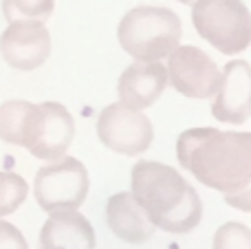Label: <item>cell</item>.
I'll return each instance as SVG.
<instances>
[{
  "instance_id": "6da1fadb",
  "label": "cell",
  "mask_w": 251,
  "mask_h": 249,
  "mask_svg": "<svg viewBox=\"0 0 251 249\" xmlns=\"http://www.w3.org/2000/svg\"><path fill=\"white\" fill-rule=\"evenodd\" d=\"M176 159L227 205L251 212V132L190 128L176 139Z\"/></svg>"
},
{
  "instance_id": "7a4b0ae2",
  "label": "cell",
  "mask_w": 251,
  "mask_h": 249,
  "mask_svg": "<svg viewBox=\"0 0 251 249\" xmlns=\"http://www.w3.org/2000/svg\"><path fill=\"white\" fill-rule=\"evenodd\" d=\"M132 194L150 221L168 234H190L203 219L199 192L174 170L159 161H137L130 172Z\"/></svg>"
},
{
  "instance_id": "3957f363",
  "label": "cell",
  "mask_w": 251,
  "mask_h": 249,
  "mask_svg": "<svg viewBox=\"0 0 251 249\" xmlns=\"http://www.w3.org/2000/svg\"><path fill=\"white\" fill-rule=\"evenodd\" d=\"M75 137L73 115L60 101L31 104L9 100L0 104V139L22 146L40 161H57L64 157Z\"/></svg>"
},
{
  "instance_id": "277c9868",
  "label": "cell",
  "mask_w": 251,
  "mask_h": 249,
  "mask_svg": "<svg viewBox=\"0 0 251 249\" xmlns=\"http://www.w3.org/2000/svg\"><path fill=\"white\" fill-rule=\"evenodd\" d=\"M119 44L128 55L141 62H159L170 57L183 38L178 16L168 7H134L117 26Z\"/></svg>"
},
{
  "instance_id": "5b68a950",
  "label": "cell",
  "mask_w": 251,
  "mask_h": 249,
  "mask_svg": "<svg viewBox=\"0 0 251 249\" xmlns=\"http://www.w3.org/2000/svg\"><path fill=\"white\" fill-rule=\"evenodd\" d=\"M192 25L223 55H238L251 44V11L243 0H194Z\"/></svg>"
},
{
  "instance_id": "8992f818",
  "label": "cell",
  "mask_w": 251,
  "mask_h": 249,
  "mask_svg": "<svg viewBox=\"0 0 251 249\" xmlns=\"http://www.w3.org/2000/svg\"><path fill=\"white\" fill-rule=\"evenodd\" d=\"M38 205L49 214L77 210L88 194V170L79 159L62 157L40 168L33 181Z\"/></svg>"
},
{
  "instance_id": "52a82bcc",
  "label": "cell",
  "mask_w": 251,
  "mask_h": 249,
  "mask_svg": "<svg viewBox=\"0 0 251 249\" xmlns=\"http://www.w3.org/2000/svg\"><path fill=\"white\" fill-rule=\"evenodd\" d=\"M97 137L117 154L137 157L152 144V124L141 110L128 108L126 104H108L97 117Z\"/></svg>"
},
{
  "instance_id": "ba28073f",
  "label": "cell",
  "mask_w": 251,
  "mask_h": 249,
  "mask_svg": "<svg viewBox=\"0 0 251 249\" xmlns=\"http://www.w3.org/2000/svg\"><path fill=\"white\" fill-rule=\"evenodd\" d=\"M168 79L181 95L209 100L218 93L223 73L216 62L199 47H176L168 57Z\"/></svg>"
},
{
  "instance_id": "9c48e42d",
  "label": "cell",
  "mask_w": 251,
  "mask_h": 249,
  "mask_svg": "<svg viewBox=\"0 0 251 249\" xmlns=\"http://www.w3.org/2000/svg\"><path fill=\"white\" fill-rule=\"evenodd\" d=\"M0 53L4 62L18 71H35L51 53V33L44 22H11L0 35Z\"/></svg>"
},
{
  "instance_id": "30bf717a",
  "label": "cell",
  "mask_w": 251,
  "mask_h": 249,
  "mask_svg": "<svg viewBox=\"0 0 251 249\" xmlns=\"http://www.w3.org/2000/svg\"><path fill=\"white\" fill-rule=\"evenodd\" d=\"M251 113V66L231 60L223 69V82L212 104L214 119L223 124H245Z\"/></svg>"
},
{
  "instance_id": "8fae6325",
  "label": "cell",
  "mask_w": 251,
  "mask_h": 249,
  "mask_svg": "<svg viewBox=\"0 0 251 249\" xmlns=\"http://www.w3.org/2000/svg\"><path fill=\"white\" fill-rule=\"evenodd\" d=\"M165 84H168V69L163 64L137 60L122 73L117 95L119 101L128 108L143 110L163 95Z\"/></svg>"
},
{
  "instance_id": "7c38bea8",
  "label": "cell",
  "mask_w": 251,
  "mask_h": 249,
  "mask_svg": "<svg viewBox=\"0 0 251 249\" xmlns=\"http://www.w3.org/2000/svg\"><path fill=\"white\" fill-rule=\"evenodd\" d=\"M106 225L117 238L139 245L152 238L156 225L150 221L148 212L134 199L132 192H117L106 203Z\"/></svg>"
},
{
  "instance_id": "4fadbf2b",
  "label": "cell",
  "mask_w": 251,
  "mask_h": 249,
  "mask_svg": "<svg viewBox=\"0 0 251 249\" xmlns=\"http://www.w3.org/2000/svg\"><path fill=\"white\" fill-rule=\"evenodd\" d=\"M95 229L77 210L51 214L40 232L42 249H95Z\"/></svg>"
},
{
  "instance_id": "5bb4252c",
  "label": "cell",
  "mask_w": 251,
  "mask_h": 249,
  "mask_svg": "<svg viewBox=\"0 0 251 249\" xmlns=\"http://www.w3.org/2000/svg\"><path fill=\"white\" fill-rule=\"evenodd\" d=\"M53 9H55V0H2V13L9 22H44L51 18Z\"/></svg>"
},
{
  "instance_id": "9a60e30c",
  "label": "cell",
  "mask_w": 251,
  "mask_h": 249,
  "mask_svg": "<svg viewBox=\"0 0 251 249\" xmlns=\"http://www.w3.org/2000/svg\"><path fill=\"white\" fill-rule=\"evenodd\" d=\"M29 197V185L20 174L0 172V219L9 216Z\"/></svg>"
},
{
  "instance_id": "2e32d148",
  "label": "cell",
  "mask_w": 251,
  "mask_h": 249,
  "mask_svg": "<svg viewBox=\"0 0 251 249\" xmlns=\"http://www.w3.org/2000/svg\"><path fill=\"white\" fill-rule=\"evenodd\" d=\"M212 249H251V229L243 223H225L216 229Z\"/></svg>"
},
{
  "instance_id": "e0dca14e",
  "label": "cell",
  "mask_w": 251,
  "mask_h": 249,
  "mask_svg": "<svg viewBox=\"0 0 251 249\" xmlns=\"http://www.w3.org/2000/svg\"><path fill=\"white\" fill-rule=\"evenodd\" d=\"M0 249H29V245L16 225L0 221Z\"/></svg>"
},
{
  "instance_id": "ac0fdd59",
  "label": "cell",
  "mask_w": 251,
  "mask_h": 249,
  "mask_svg": "<svg viewBox=\"0 0 251 249\" xmlns=\"http://www.w3.org/2000/svg\"><path fill=\"white\" fill-rule=\"evenodd\" d=\"M178 2H185V4H194V0H178Z\"/></svg>"
}]
</instances>
